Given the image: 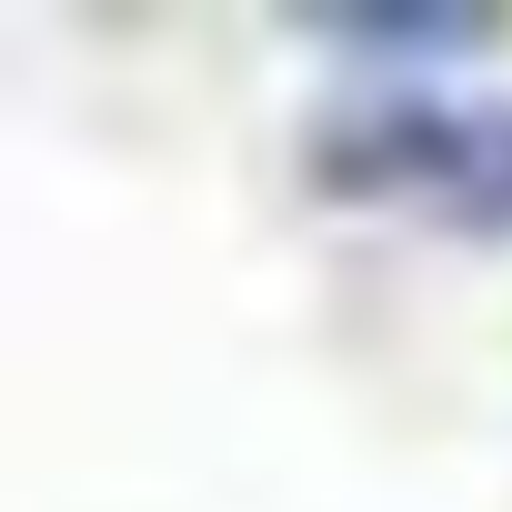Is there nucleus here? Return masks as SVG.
<instances>
[{"mask_svg": "<svg viewBox=\"0 0 512 512\" xmlns=\"http://www.w3.org/2000/svg\"><path fill=\"white\" fill-rule=\"evenodd\" d=\"M312 181L342 201H402L472 241L512 231V91L362 81L312 121Z\"/></svg>", "mask_w": 512, "mask_h": 512, "instance_id": "obj_1", "label": "nucleus"}, {"mask_svg": "<svg viewBox=\"0 0 512 512\" xmlns=\"http://www.w3.org/2000/svg\"><path fill=\"white\" fill-rule=\"evenodd\" d=\"M302 31L332 41V51L402 61V81H422V61H452V51H492V41H502L492 11H322V21H302Z\"/></svg>", "mask_w": 512, "mask_h": 512, "instance_id": "obj_2", "label": "nucleus"}]
</instances>
